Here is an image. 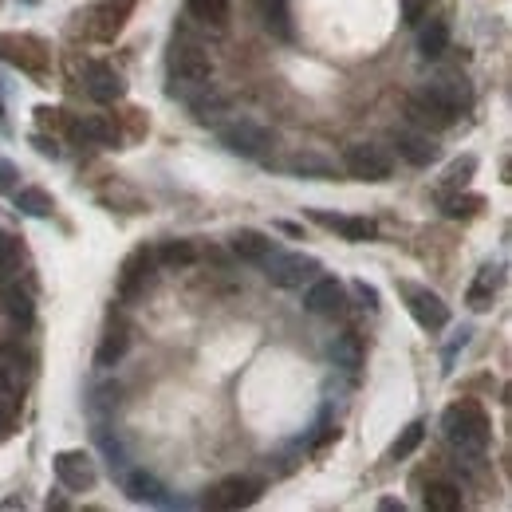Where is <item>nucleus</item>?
<instances>
[{"instance_id": "obj_1", "label": "nucleus", "mask_w": 512, "mask_h": 512, "mask_svg": "<svg viewBox=\"0 0 512 512\" xmlns=\"http://www.w3.org/2000/svg\"><path fill=\"white\" fill-rule=\"evenodd\" d=\"M442 434H446V442L457 449V453L481 457V453L489 449L493 426H489V414H485L481 402L461 398V402L446 406V414H442Z\"/></svg>"}, {"instance_id": "obj_2", "label": "nucleus", "mask_w": 512, "mask_h": 512, "mask_svg": "<svg viewBox=\"0 0 512 512\" xmlns=\"http://www.w3.org/2000/svg\"><path fill=\"white\" fill-rule=\"evenodd\" d=\"M398 292H402V300H406V312L414 316V323H418L422 331L434 335V331H446L449 327V308L438 292H430V288H422V284H410V280H402Z\"/></svg>"}, {"instance_id": "obj_3", "label": "nucleus", "mask_w": 512, "mask_h": 512, "mask_svg": "<svg viewBox=\"0 0 512 512\" xmlns=\"http://www.w3.org/2000/svg\"><path fill=\"white\" fill-rule=\"evenodd\" d=\"M217 138H221V146L229 154H241V158H264L272 150V142H276L272 130L260 127L256 119H233V123H225L217 130Z\"/></svg>"}, {"instance_id": "obj_4", "label": "nucleus", "mask_w": 512, "mask_h": 512, "mask_svg": "<svg viewBox=\"0 0 512 512\" xmlns=\"http://www.w3.org/2000/svg\"><path fill=\"white\" fill-rule=\"evenodd\" d=\"M209 75H213L209 52H205L201 44L186 40V36L174 40V48H170V79H174V83H186V87H205Z\"/></svg>"}, {"instance_id": "obj_5", "label": "nucleus", "mask_w": 512, "mask_h": 512, "mask_svg": "<svg viewBox=\"0 0 512 512\" xmlns=\"http://www.w3.org/2000/svg\"><path fill=\"white\" fill-rule=\"evenodd\" d=\"M343 166H347V174L359 178V182H386V178L394 174L390 150H386V146H375V142H355V146H347Z\"/></svg>"}, {"instance_id": "obj_6", "label": "nucleus", "mask_w": 512, "mask_h": 512, "mask_svg": "<svg viewBox=\"0 0 512 512\" xmlns=\"http://www.w3.org/2000/svg\"><path fill=\"white\" fill-rule=\"evenodd\" d=\"M130 8H134V0H99V4H91L79 16L83 20V32L91 40H115L123 32V24H127Z\"/></svg>"}, {"instance_id": "obj_7", "label": "nucleus", "mask_w": 512, "mask_h": 512, "mask_svg": "<svg viewBox=\"0 0 512 512\" xmlns=\"http://www.w3.org/2000/svg\"><path fill=\"white\" fill-rule=\"evenodd\" d=\"M154 268H158L154 249H134L119 268V300L134 304L138 296H146V288L154 284Z\"/></svg>"}, {"instance_id": "obj_8", "label": "nucleus", "mask_w": 512, "mask_h": 512, "mask_svg": "<svg viewBox=\"0 0 512 512\" xmlns=\"http://www.w3.org/2000/svg\"><path fill=\"white\" fill-rule=\"evenodd\" d=\"M264 268H268V280L276 284V288H300L304 280H312L316 272H320V260L316 256H304V253H276L264 260Z\"/></svg>"}, {"instance_id": "obj_9", "label": "nucleus", "mask_w": 512, "mask_h": 512, "mask_svg": "<svg viewBox=\"0 0 512 512\" xmlns=\"http://www.w3.org/2000/svg\"><path fill=\"white\" fill-rule=\"evenodd\" d=\"M0 56L8 64H16L20 71L36 75V79L48 75V48L36 36H0Z\"/></svg>"}, {"instance_id": "obj_10", "label": "nucleus", "mask_w": 512, "mask_h": 512, "mask_svg": "<svg viewBox=\"0 0 512 512\" xmlns=\"http://www.w3.org/2000/svg\"><path fill=\"white\" fill-rule=\"evenodd\" d=\"M422 95H426L430 103H438L449 119H457V115H465V111L473 107V87H469L465 79H457V75H442V79L426 83Z\"/></svg>"}, {"instance_id": "obj_11", "label": "nucleus", "mask_w": 512, "mask_h": 512, "mask_svg": "<svg viewBox=\"0 0 512 512\" xmlns=\"http://www.w3.org/2000/svg\"><path fill=\"white\" fill-rule=\"evenodd\" d=\"M304 308H308L312 316H323V320H339V316L347 312V288H343L339 280H331V276H320V280L308 284Z\"/></svg>"}, {"instance_id": "obj_12", "label": "nucleus", "mask_w": 512, "mask_h": 512, "mask_svg": "<svg viewBox=\"0 0 512 512\" xmlns=\"http://www.w3.org/2000/svg\"><path fill=\"white\" fill-rule=\"evenodd\" d=\"M56 481H60L64 489H71V493L95 489L99 473H95L91 453H83V449H64V453H56Z\"/></svg>"}, {"instance_id": "obj_13", "label": "nucleus", "mask_w": 512, "mask_h": 512, "mask_svg": "<svg viewBox=\"0 0 512 512\" xmlns=\"http://www.w3.org/2000/svg\"><path fill=\"white\" fill-rule=\"evenodd\" d=\"M256 497H260V481H253V477H225L205 493V505L209 509H249Z\"/></svg>"}, {"instance_id": "obj_14", "label": "nucleus", "mask_w": 512, "mask_h": 512, "mask_svg": "<svg viewBox=\"0 0 512 512\" xmlns=\"http://www.w3.org/2000/svg\"><path fill=\"white\" fill-rule=\"evenodd\" d=\"M32 355L20 343H4L0 347V386H8L12 394H24L32 383Z\"/></svg>"}, {"instance_id": "obj_15", "label": "nucleus", "mask_w": 512, "mask_h": 512, "mask_svg": "<svg viewBox=\"0 0 512 512\" xmlns=\"http://www.w3.org/2000/svg\"><path fill=\"white\" fill-rule=\"evenodd\" d=\"M312 217L320 221L323 229H331V233H339L343 241H355V245H363V241H375V233H379V225H375L371 217H351V213H327V209H316Z\"/></svg>"}, {"instance_id": "obj_16", "label": "nucleus", "mask_w": 512, "mask_h": 512, "mask_svg": "<svg viewBox=\"0 0 512 512\" xmlns=\"http://www.w3.org/2000/svg\"><path fill=\"white\" fill-rule=\"evenodd\" d=\"M83 83H87V95H91L95 103H119V99L127 95L123 75H119L111 64H87Z\"/></svg>"}, {"instance_id": "obj_17", "label": "nucleus", "mask_w": 512, "mask_h": 512, "mask_svg": "<svg viewBox=\"0 0 512 512\" xmlns=\"http://www.w3.org/2000/svg\"><path fill=\"white\" fill-rule=\"evenodd\" d=\"M123 489L130 493V501H138V505H158V509L174 505L170 501V489L154 473H146V469H130L127 477H123Z\"/></svg>"}, {"instance_id": "obj_18", "label": "nucleus", "mask_w": 512, "mask_h": 512, "mask_svg": "<svg viewBox=\"0 0 512 512\" xmlns=\"http://www.w3.org/2000/svg\"><path fill=\"white\" fill-rule=\"evenodd\" d=\"M67 134L75 142H91V146H115L119 142V127L107 119V115H79V119H67Z\"/></svg>"}, {"instance_id": "obj_19", "label": "nucleus", "mask_w": 512, "mask_h": 512, "mask_svg": "<svg viewBox=\"0 0 512 512\" xmlns=\"http://www.w3.org/2000/svg\"><path fill=\"white\" fill-rule=\"evenodd\" d=\"M501 280H505L501 264H485V268L473 276V284H469V292H465V304H469L473 312L493 308V300H497V292H501Z\"/></svg>"}, {"instance_id": "obj_20", "label": "nucleus", "mask_w": 512, "mask_h": 512, "mask_svg": "<svg viewBox=\"0 0 512 512\" xmlns=\"http://www.w3.org/2000/svg\"><path fill=\"white\" fill-rule=\"evenodd\" d=\"M130 351V327L123 320H111L99 347H95V367H119L123 355Z\"/></svg>"}, {"instance_id": "obj_21", "label": "nucleus", "mask_w": 512, "mask_h": 512, "mask_svg": "<svg viewBox=\"0 0 512 512\" xmlns=\"http://www.w3.org/2000/svg\"><path fill=\"white\" fill-rule=\"evenodd\" d=\"M394 146H398V154H402L410 166H430V162H438V142H434L430 134L402 130V134H394Z\"/></svg>"}, {"instance_id": "obj_22", "label": "nucleus", "mask_w": 512, "mask_h": 512, "mask_svg": "<svg viewBox=\"0 0 512 512\" xmlns=\"http://www.w3.org/2000/svg\"><path fill=\"white\" fill-rule=\"evenodd\" d=\"M229 249L241 256V260H249V264H264L268 256L276 253V245H272V237H264L260 229H241V233H233V241H229Z\"/></svg>"}, {"instance_id": "obj_23", "label": "nucleus", "mask_w": 512, "mask_h": 512, "mask_svg": "<svg viewBox=\"0 0 512 512\" xmlns=\"http://www.w3.org/2000/svg\"><path fill=\"white\" fill-rule=\"evenodd\" d=\"M406 115H410V123H418V127H426V130H446L457 123V119H449L438 103H430L422 91L406 99Z\"/></svg>"}, {"instance_id": "obj_24", "label": "nucleus", "mask_w": 512, "mask_h": 512, "mask_svg": "<svg viewBox=\"0 0 512 512\" xmlns=\"http://www.w3.org/2000/svg\"><path fill=\"white\" fill-rule=\"evenodd\" d=\"M418 52L422 60H442L449 52V24L446 20H418Z\"/></svg>"}, {"instance_id": "obj_25", "label": "nucleus", "mask_w": 512, "mask_h": 512, "mask_svg": "<svg viewBox=\"0 0 512 512\" xmlns=\"http://www.w3.org/2000/svg\"><path fill=\"white\" fill-rule=\"evenodd\" d=\"M0 308H4V316H8V320L20 323V327H28L32 316H36L32 296L20 288V280H12V284H4V288H0Z\"/></svg>"}, {"instance_id": "obj_26", "label": "nucleus", "mask_w": 512, "mask_h": 512, "mask_svg": "<svg viewBox=\"0 0 512 512\" xmlns=\"http://www.w3.org/2000/svg\"><path fill=\"white\" fill-rule=\"evenodd\" d=\"M331 363H335L339 371H347V375H355V371L363 367V343H359L355 331L335 335V343H331Z\"/></svg>"}, {"instance_id": "obj_27", "label": "nucleus", "mask_w": 512, "mask_h": 512, "mask_svg": "<svg viewBox=\"0 0 512 512\" xmlns=\"http://www.w3.org/2000/svg\"><path fill=\"white\" fill-rule=\"evenodd\" d=\"M260 12H264V28H268L276 40H292V12H288V0H260Z\"/></svg>"}, {"instance_id": "obj_28", "label": "nucleus", "mask_w": 512, "mask_h": 512, "mask_svg": "<svg viewBox=\"0 0 512 512\" xmlns=\"http://www.w3.org/2000/svg\"><path fill=\"white\" fill-rule=\"evenodd\" d=\"M12 197H16V209L28 213V217H52V213H56V197L44 190H36V186H28V190H12Z\"/></svg>"}, {"instance_id": "obj_29", "label": "nucleus", "mask_w": 512, "mask_h": 512, "mask_svg": "<svg viewBox=\"0 0 512 512\" xmlns=\"http://www.w3.org/2000/svg\"><path fill=\"white\" fill-rule=\"evenodd\" d=\"M20 264H24V253H20V241L12 233H0V288L20 280Z\"/></svg>"}, {"instance_id": "obj_30", "label": "nucleus", "mask_w": 512, "mask_h": 512, "mask_svg": "<svg viewBox=\"0 0 512 512\" xmlns=\"http://www.w3.org/2000/svg\"><path fill=\"white\" fill-rule=\"evenodd\" d=\"M461 489L453 485V481H434L430 489H426V509L430 512H461Z\"/></svg>"}, {"instance_id": "obj_31", "label": "nucleus", "mask_w": 512, "mask_h": 512, "mask_svg": "<svg viewBox=\"0 0 512 512\" xmlns=\"http://www.w3.org/2000/svg\"><path fill=\"white\" fill-rule=\"evenodd\" d=\"M186 8L193 20H201L209 28H225V20H229V0H186Z\"/></svg>"}, {"instance_id": "obj_32", "label": "nucleus", "mask_w": 512, "mask_h": 512, "mask_svg": "<svg viewBox=\"0 0 512 512\" xmlns=\"http://www.w3.org/2000/svg\"><path fill=\"white\" fill-rule=\"evenodd\" d=\"M485 209V197H477V193H442V213L446 217H473V213H481Z\"/></svg>"}, {"instance_id": "obj_33", "label": "nucleus", "mask_w": 512, "mask_h": 512, "mask_svg": "<svg viewBox=\"0 0 512 512\" xmlns=\"http://www.w3.org/2000/svg\"><path fill=\"white\" fill-rule=\"evenodd\" d=\"M473 174H477V158H473V154H461L457 162H449V170L442 174V193L465 190Z\"/></svg>"}, {"instance_id": "obj_34", "label": "nucleus", "mask_w": 512, "mask_h": 512, "mask_svg": "<svg viewBox=\"0 0 512 512\" xmlns=\"http://www.w3.org/2000/svg\"><path fill=\"white\" fill-rule=\"evenodd\" d=\"M288 170L292 174H304V178H327L331 174V162L323 154H316V150H304V154L288 158Z\"/></svg>"}, {"instance_id": "obj_35", "label": "nucleus", "mask_w": 512, "mask_h": 512, "mask_svg": "<svg viewBox=\"0 0 512 512\" xmlns=\"http://www.w3.org/2000/svg\"><path fill=\"white\" fill-rule=\"evenodd\" d=\"M154 256H158V264H166V268H190L193 260H197V249H193L190 241H166Z\"/></svg>"}, {"instance_id": "obj_36", "label": "nucleus", "mask_w": 512, "mask_h": 512, "mask_svg": "<svg viewBox=\"0 0 512 512\" xmlns=\"http://www.w3.org/2000/svg\"><path fill=\"white\" fill-rule=\"evenodd\" d=\"M422 442H426V422H410V426L398 434V442L390 446V457H394V461H406Z\"/></svg>"}, {"instance_id": "obj_37", "label": "nucleus", "mask_w": 512, "mask_h": 512, "mask_svg": "<svg viewBox=\"0 0 512 512\" xmlns=\"http://www.w3.org/2000/svg\"><path fill=\"white\" fill-rule=\"evenodd\" d=\"M16 418H20V394H12L8 386H0V438L12 434Z\"/></svg>"}, {"instance_id": "obj_38", "label": "nucleus", "mask_w": 512, "mask_h": 512, "mask_svg": "<svg viewBox=\"0 0 512 512\" xmlns=\"http://www.w3.org/2000/svg\"><path fill=\"white\" fill-rule=\"evenodd\" d=\"M355 296L363 300V308H367V312H379V292H375L367 280H355Z\"/></svg>"}, {"instance_id": "obj_39", "label": "nucleus", "mask_w": 512, "mask_h": 512, "mask_svg": "<svg viewBox=\"0 0 512 512\" xmlns=\"http://www.w3.org/2000/svg\"><path fill=\"white\" fill-rule=\"evenodd\" d=\"M16 182H20V170H16L8 158H0V190L12 193V190H16Z\"/></svg>"}, {"instance_id": "obj_40", "label": "nucleus", "mask_w": 512, "mask_h": 512, "mask_svg": "<svg viewBox=\"0 0 512 512\" xmlns=\"http://www.w3.org/2000/svg\"><path fill=\"white\" fill-rule=\"evenodd\" d=\"M426 8H430V0H402V16H406V24H418V20L426 16Z\"/></svg>"}, {"instance_id": "obj_41", "label": "nucleus", "mask_w": 512, "mask_h": 512, "mask_svg": "<svg viewBox=\"0 0 512 512\" xmlns=\"http://www.w3.org/2000/svg\"><path fill=\"white\" fill-rule=\"evenodd\" d=\"M379 509H386V512H402V501H379Z\"/></svg>"}, {"instance_id": "obj_42", "label": "nucleus", "mask_w": 512, "mask_h": 512, "mask_svg": "<svg viewBox=\"0 0 512 512\" xmlns=\"http://www.w3.org/2000/svg\"><path fill=\"white\" fill-rule=\"evenodd\" d=\"M0 127H4V119H0Z\"/></svg>"}]
</instances>
